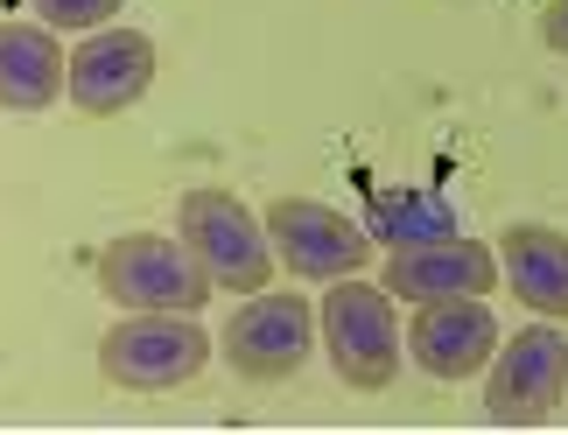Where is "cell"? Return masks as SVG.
Segmentation results:
<instances>
[{
	"instance_id": "cell-2",
	"label": "cell",
	"mask_w": 568,
	"mask_h": 435,
	"mask_svg": "<svg viewBox=\"0 0 568 435\" xmlns=\"http://www.w3.org/2000/svg\"><path fill=\"white\" fill-rule=\"evenodd\" d=\"M176 239L196 253V267L211 274V289L260 295L274 281V239L232 190H190L176 204Z\"/></svg>"
},
{
	"instance_id": "cell-6",
	"label": "cell",
	"mask_w": 568,
	"mask_h": 435,
	"mask_svg": "<svg viewBox=\"0 0 568 435\" xmlns=\"http://www.w3.org/2000/svg\"><path fill=\"white\" fill-rule=\"evenodd\" d=\"M260 225H267L274 253L288 260V274H302V281H344V274H358L365 260H373L365 218H344V211L316 204V198H274Z\"/></svg>"
},
{
	"instance_id": "cell-10",
	"label": "cell",
	"mask_w": 568,
	"mask_h": 435,
	"mask_svg": "<svg viewBox=\"0 0 568 435\" xmlns=\"http://www.w3.org/2000/svg\"><path fill=\"white\" fill-rule=\"evenodd\" d=\"M498 289V253L485 239H428V246H393L386 253V295L400 302H443V295H491Z\"/></svg>"
},
{
	"instance_id": "cell-12",
	"label": "cell",
	"mask_w": 568,
	"mask_h": 435,
	"mask_svg": "<svg viewBox=\"0 0 568 435\" xmlns=\"http://www.w3.org/2000/svg\"><path fill=\"white\" fill-rule=\"evenodd\" d=\"M498 267L506 289L540 316H568V232L555 225H506L498 239Z\"/></svg>"
},
{
	"instance_id": "cell-1",
	"label": "cell",
	"mask_w": 568,
	"mask_h": 435,
	"mask_svg": "<svg viewBox=\"0 0 568 435\" xmlns=\"http://www.w3.org/2000/svg\"><path fill=\"white\" fill-rule=\"evenodd\" d=\"M204 358H211V331L183 310H126L99 337V373L120 394H169V386L204 373Z\"/></svg>"
},
{
	"instance_id": "cell-14",
	"label": "cell",
	"mask_w": 568,
	"mask_h": 435,
	"mask_svg": "<svg viewBox=\"0 0 568 435\" xmlns=\"http://www.w3.org/2000/svg\"><path fill=\"white\" fill-rule=\"evenodd\" d=\"M120 14V0H36L42 29H105Z\"/></svg>"
},
{
	"instance_id": "cell-11",
	"label": "cell",
	"mask_w": 568,
	"mask_h": 435,
	"mask_svg": "<svg viewBox=\"0 0 568 435\" xmlns=\"http://www.w3.org/2000/svg\"><path fill=\"white\" fill-rule=\"evenodd\" d=\"M63 50L42 21H0V105L8 113H42L63 99Z\"/></svg>"
},
{
	"instance_id": "cell-13",
	"label": "cell",
	"mask_w": 568,
	"mask_h": 435,
	"mask_svg": "<svg viewBox=\"0 0 568 435\" xmlns=\"http://www.w3.org/2000/svg\"><path fill=\"white\" fill-rule=\"evenodd\" d=\"M365 232L386 246H428V239H456V204L443 190H373L365 204Z\"/></svg>"
},
{
	"instance_id": "cell-15",
	"label": "cell",
	"mask_w": 568,
	"mask_h": 435,
	"mask_svg": "<svg viewBox=\"0 0 568 435\" xmlns=\"http://www.w3.org/2000/svg\"><path fill=\"white\" fill-rule=\"evenodd\" d=\"M540 36H548V50L568 57V0H548V14H540Z\"/></svg>"
},
{
	"instance_id": "cell-9",
	"label": "cell",
	"mask_w": 568,
	"mask_h": 435,
	"mask_svg": "<svg viewBox=\"0 0 568 435\" xmlns=\"http://www.w3.org/2000/svg\"><path fill=\"white\" fill-rule=\"evenodd\" d=\"M310 337H316L310 302H302V295H267V289H260L246 310L232 316V331H225V358H232V373H246V380H295V373H302V358H310Z\"/></svg>"
},
{
	"instance_id": "cell-8",
	"label": "cell",
	"mask_w": 568,
	"mask_h": 435,
	"mask_svg": "<svg viewBox=\"0 0 568 435\" xmlns=\"http://www.w3.org/2000/svg\"><path fill=\"white\" fill-rule=\"evenodd\" d=\"M148 84H155V42L141 29H92L63 71V92L78 113H126Z\"/></svg>"
},
{
	"instance_id": "cell-4",
	"label": "cell",
	"mask_w": 568,
	"mask_h": 435,
	"mask_svg": "<svg viewBox=\"0 0 568 435\" xmlns=\"http://www.w3.org/2000/svg\"><path fill=\"white\" fill-rule=\"evenodd\" d=\"M99 289L120 302V310H183L196 316L211 295V274L196 267V253L183 239L162 232H126L99 253Z\"/></svg>"
},
{
	"instance_id": "cell-3",
	"label": "cell",
	"mask_w": 568,
	"mask_h": 435,
	"mask_svg": "<svg viewBox=\"0 0 568 435\" xmlns=\"http://www.w3.org/2000/svg\"><path fill=\"white\" fill-rule=\"evenodd\" d=\"M323 344H331V365L344 386L358 394H386L393 373H400V316H393V295L373 281H331L323 289Z\"/></svg>"
},
{
	"instance_id": "cell-7",
	"label": "cell",
	"mask_w": 568,
	"mask_h": 435,
	"mask_svg": "<svg viewBox=\"0 0 568 435\" xmlns=\"http://www.w3.org/2000/svg\"><path fill=\"white\" fill-rule=\"evenodd\" d=\"M407 352H414V365H422L428 380H470L477 365L498 358V316L485 310V295L414 302Z\"/></svg>"
},
{
	"instance_id": "cell-5",
	"label": "cell",
	"mask_w": 568,
	"mask_h": 435,
	"mask_svg": "<svg viewBox=\"0 0 568 435\" xmlns=\"http://www.w3.org/2000/svg\"><path fill=\"white\" fill-rule=\"evenodd\" d=\"M561 394H568V331H555V323L513 331V344L498 352L485 380V415L498 428H540L555 422Z\"/></svg>"
}]
</instances>
